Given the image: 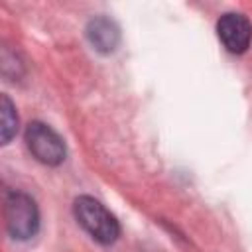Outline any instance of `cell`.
Returning <instances> with one entry per match:
<instances>
[{
    "instance_id": "1",
    "label": "cell",
    "mask_w": 252,
    "mask_h": 252,
    "mask_svg": "<svg viewBox=\"0 0 252 252\" xmlns=\"http://www.w3.org/2000/svg\"><path fill=\"white\" fill-rule=\"evenodd\" d=\"M73 211H75V219L79 220V224L96 242H100V244H112L118 238V234H120L118 220L96 199L83 195V197H79L75 201Z\"/></svg>"
},
{
    "instance_id": "2",
    "label": "cell",
    "mask_w": 252,
    "mask_h": 252,
    "mask_svg": "<svg viewBox=\"0 0 252 252\" xmlns=\"http://www.w3.org/2000/svg\"><path fill=\"white\" fill-rule=\"evenodd\" d=\"M4 222L10 236L28 240L37 232L39 213L33 199L26 193H8L4 201Z\"/></svg>"
},
{
    "instance_id": "3",
    "label": "cell",
    "mask_w": 252,
    "mask_h": 252,
    "mask_svg": "<svg viewBox=\"0 0 252 252\" xmlns=\"http://www.w3.org/2000/svg\"><path fill=\"white\" fill-rule=\"evenodd\" d=\"M26 144L32 156L45 165H57L65 159V144L61 136L43 122H32L26 128Z\"/></svg>"
},
{
    "instance_id": "4",
    "label": "cell",
    "mask_w": 252,
    "mask_h": 252,
    "mask_svg": "<svg viewBox=\"0 0 252 252\" xmlns=\"http://www.w3.org/2000/svg\"><path fill=\"white\" fill-rule=\"evenodd\" d=\"M217 33L222 45L230 53H242L248 49L250 39H252V26L242 14L228 12L219 18L217 22Z\"/></svg>"
},
{
    "instance_id": "5",
    "label": "cell",
    "mask_w": 252,
    "mask_h": 252,
    "mask_svg": "<svg viewBox=\"0 0 252 252\" xmlns=\"http://www.w3.org/2000/svg\"><path fill=\"white\" fill-rule=\"evenodd\" d=\"M87 35H89V41L102 53H108L116 47L118 43V30L116 26L106 20V18H96L89 24L87 28Z\"/></svg>"
},
{
    "instance_id": "6",
    "label": "cell",
    "mask_w": 252,
    "mask_h": 252,
    "mask_svg": "<svg viewBox=\"0 0 252 252\" xmlns=\"http://www.w3.org/2000/svg\"><path fill=\"white\" fill-rule=\"evenodd\" d=\"M0 118H2V144H8L12 140V136L18 130V116L14 110V104L10 102V98L6 94H2V102H0Z\"/></svg>"
}]
</instances>
